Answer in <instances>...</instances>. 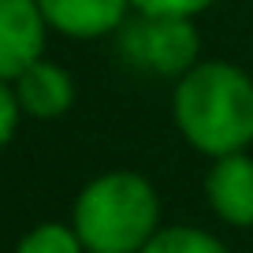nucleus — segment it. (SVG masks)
I'll use <instances>...</instances> for the list:
<instances>
[{"label":"nucleus","mask_w":253,"mask_h":253,"mask_svg":"<svg viewBox=\"0 0 253 253\" xmlns=\"http://www.w3.org/2000/svg\"><path fill=\"white\" fill-rule=\"evenodd\" d=\"M119 56L138 71L160 75V79H182L198 63L201 34L194 19L182 15H145L134 11L116 30Z\"/></svg>","instance_id":"7ed1b4c3"},{"label":"nucleus","mask_w":253,"mask_h":253,"mask_svg":"<svg viewBox=\"0 0 253 253\" xmlns=\"http://www.w3.org/2000/svg\"><path fill=\"white\" fill-rule=\"evenodd\" d=\"M48 23L38 0H0V79L15 82L19 75L45 56Z\"/></svg>","instance_id":"20e7f679"},{"label":"nucleus","mask_w":253,"mask_h":253,"mask_svg":"<svg viewBox=\"0 0 253 253\" xmlns=\"http://www.w3.org/2000/svg\"><path fill=\"white\" fill-rule=\"evenodd\" d=\"M11 89L19 97L23 116H30V119H60L75 104V79L67 75V67L45 60V56L38 63H30L11 82Z\"/></svg>","instance_id":"0eeeda50"},{"label":"nucleus","mask_w":253,"mask_h":253,"mask_svg":"<svg viewBox=\"0 0 253 253\" xmlns=\"http://www.w3.org/2000/svg\"><path fill=\"white\" fill-rule=\"evenodd\" d=\"M216 0H130L134 11H145V15H182L194 19L201 11H209Z\"/></svg>","instance_id":"9d476101"},{"label":"nucleus","mask_w":253,"mask_h":253,"mask_svg":"<svg viewBox=\"0 0 253 253\" xmlns=\"http://www.w3.org/2000/svg\"><path fill=\"white\" fill-rule=\"evenodd\" d=\"M171 119L190 149L227 157L253 145V79L227 60H198L175 82Z\"/></svg>","instance_id":"f257e3e1"},{"label":"nucleus","mask_w":253,"mask_h":253,"mask_svg":"<svg viewBox=\"0 0 253 253\" xmlns=\"http://www.w3.org/2000/svg\"><path fill=\"white\" fill-rule=\"evenodd\" d=\"M19 119H23V108H19V97L11 89V82L0 79V149L15 138L19 130Z\"/></svg>","instance_id":"9b49d317"},{"label":"nucleus","mask_w":253,"mask_h":253,"mask_svg":"<svg viewBox=\"0 0 253 253\" xmlns=\"http://www.w3.org/2000/svg\"><path fill=\"white\" fill-rule=\"evenodd\" d=\"M142 253H231V250L216 235H209V231L179 223V227H160L145 242Z\"/></svg>","instance_id":"6e6552de"},{"label":"nucleus","mask_w":253,"mask_h":253,"mask_svg":"<svg viewBox=\"0 0 253 253\" xmlns=\"http://www.w3.org/2000/svg\"><path fill=\"white\" fill-rule=\"evenodd\" d=\"M15 253H86V246L67 223H38L19 238Z\"/></svg>","instance_id":"1a4fd4ad"},{"label":"nucleus","mask_w":253,"mask_h":253,"mask_svg":"<svg viewBox=\"0 0 253 253\" xmlns=\"http://www.w3.org/2000/svg\"><path fill=\"white\" fill-rule=\"evenodd\" d=\"M48 30L75 41L108 38L130 19V0H38Z\"/></svg>","instance_id":"423d86ee"},{"label":"nucleus","mask_w":253,"mask_h":253,"mask_svg":"<svg viewBox=\"0 0 253 253\" xmlns=\"http://www.w3.org/2000/svg\"><path fill=\"white\" fill-rule=\"evenodd\" d=\"M205 198L212 212L231 227H253V157L227 153L216 157L205 175Z\"/></svg>","instance_id":"39448f33"},{"label":"nucleus","mask_w":253,"mask_h":253,"mask_svg":"<svg viewBox=\"0 0 253 253\" xmlns=\"http://www.w3.org/2000/svg\"><path fill=\"white\" fill-rule=\"evenodd\" d=\"M71 227L86 253H142L160 231V198L138 171H104L79 190Z\"/></svg>","instance_id":"f03ea898"}]
</instances>
